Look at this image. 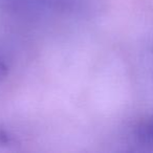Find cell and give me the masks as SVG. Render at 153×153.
Returning a JSON list of instances; mask_svg holds the SVG:
<instances>
[{
  "mask_svg": "<svg viewBox=\"0 0 153 153\" xmlns=\"http://www.w3.org/2000/svg\"><path fill=\"white\" fill-rule=\"evenodd\" d=\"M138 134L143 140L153 142V119L144 123L138 129Z\"/></svg>",
  "mask_w": 153,
  "mask_h": 153,
  "instance_id": "cell-1",
  "label": "cell"
},
{
  "mask_svg": "<svg viewBox=\"0 0 153 153\" xmlns=\"http://www.w3.org/2000/svg\"><path fill=\"white\" fill-rule=\"evenodd\" d=\"M7 74V66L2 60L0 59V80H2Z\"/></svg>",
  "mask_w": 153,
  "mask_h": 153,
  "instance_id": "cell-2",
  "label": "cell"
}]
</instances>
